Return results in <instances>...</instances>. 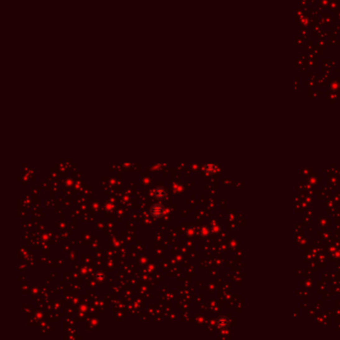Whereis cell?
<instances>
[{"instance_id": "52a82bcc", "label": "cell", "mask_w": 340, "mask_h": 340, "mask_svg": "<svg viewBox=\"0 0 340 340\" xmlns=\"http://www.w3.org/2000/svg\"><path fill=\"white\" fill-rule=\"evenodd\" d=\"M200 233H202V236L204 237H207L209 236V232H207V227H203L202 229H200Z\"/></svg>"}, {"instance_id": "7a4b0ae2", "label": "cell", "mask_w": 340, "mask_h": 340, "mask_svg": "<svg viewBox=\"0 0 340 340\" xmlns=\"http://www.w3.org/2000/svg\"><path fill=\"white\" fill-rule=\"evenodd\" d=\"M154 195H155L156 199L163 200V199H165L167 197V191H166L165 188H163V186H159V188L155 189Z\"/></svg>"}, {"instance_id": "3957f363", "label": "cell", "mask_w": 340, "mask_h": 340, "mask_svg": "<svg viewBox=\"0 0 340 340\" xmlns=\"http://www.w3.org/2000/svg\"><path fill=\"white\" fill-rule=\"evenodd\" d=\"M217 324H218V328H222V329L227 328L229 325V319L226 316H219L217 319Z\"/></svg>"}, {"instance_id": "5b68a950", "label": "cell", "mask_w": 340, "mask_h": 340, "mask_svg": "<svg viewBox=\"0 0 340 340\" xmlns=\"http://www.w3.org/2000/svg\"><path fill=\"white\" fill-rule=\"evenodd\" d=\"M95 277H96V279H97L98 281L104 280L105 279V273H104L103 271H98L97 273L95 274Z\"/></svg>"}, {"instance_id": "ba28073f", "label": "cell", "mask_w": 340, "mask_h": 340, "mask_svg": "<svg viewBox=\"0 0 340 340\" xmlns=\"http://www.w3.org/2000/svg\"><path fill=\"white\" fill-rule=\"evenodd\" d=\"M124 165V167H125V168H130V167H132V164H123Z\"/></svg>"}, {"instance_id": "277c9868", "label": "cell", "mask_w": 340, "mask_h": 340, "mask_svg": "<svg viewBox=\"0 0 340 340\" xmlns=\"http://www.w3.org/2000/svg\"><path fill=\"white\" fill-rule=\"evenodd\" d=\"M204 171L209 175L214 174L217 171V166L214 164H204Z\"/></svg>"}, {"instance_id": "6da1fadb", "label": "cell", "mask_w": 340, "mask_h": 340, "mask_svg": "<svg viewBox=\"0 0 340 340\" xmlns=\"http://www.w3.org/2000/svg\"><path fill=\"white\" fill-rule=\"evenodd\" d=\"M165 213V208L160 204H156L151 208V214L154 218H161Z\"/></svg>"}, {"instance_id": "8992f818", "label": "cell", "mask_w": 340, "mask_h": 340, "mask_svg": "<svg viewBox=\"0 0 340 340\" xmlns=\"http://www.w3.org/2000/svg\"><path fill=\"white\" fill-rule=\"evenodd\" d=\"M195 229L194 227H188V228L186 229V233L188 234L189 237H194L195 236Z\"/></svg>"}]
</instances>
